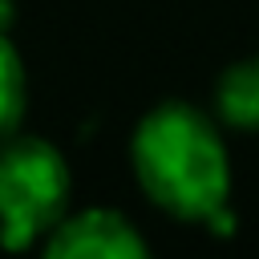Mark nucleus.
I'll list each match as a JSON object with an SVG mask.
<instances>
[{
  "label": "nucleus",
  "instance_id": "f257e3e1",
  "mask_svg": "<svg viewBox=\"0 0 259 259\" xmlns=\"http://www.w3.org/2000/svg\"><path fill=\"white\" fill-rule=\"evenodd\" d=\"M130 166L146 198L166 214L210 223L219 231L231 227V158L223 134L202 109L186 101L154 105L130 138Z\"/></svg>",
  "mask_w": 259,
  "mask_h": 259
},
{
  "label": "nucleus",
  "instance_id": "f03ea898",
  "mask_svg": "<svg viewBox=\"0 0 259 259\" xmlns=\"http://www.w3.org/2000/svg\"><path fill=\"white\" fill-rule=\"evenodd\" d=\"M73 174L45 138H4L0 146V247L28 251L69 214Z\"/></svg>",
  "mask_w": 259,
  "mask_h": 259
},
{
  "label": "nucleus",
  "instance_id": "7ed1b4c3",
  "mask_svg": "<svg viewBox=\"0 0 259 259\" xmlns=\"http://www.w3.org/2000/svg\"><path fill=\"white\" fill-rule=\"evenodd\" d=\"M40 247L49 259H142L150 251L138 227L105 206L65 214Z\"/></svg>",
  "mask_w": 259,
  "mask_h": 259
},
{
  "label": "nucleus",
  "instance_id": "20e7f679",
  "mask_svg": "<svg viewBox=\"0 0 259 259\" xmlns=\"http://www.w3.org/2000/svg\"><path fill=\"white\" fill-rule=\"evenodd\" d=\"M214 113L239 134H259V57H243L223 69L214 85Z\"/></svg>",
  "mask_w": 259,
  "mask_h": 259
},
{
  "label": "nucleus",
  "instance_id": "39448f33",
  "mask_svg": "<svg viewBox=\"0 0 259 259\" xmlns=\"http://www.w3.org/2000/svg\"><path fill=\"white\" fill-rule=\"evenodd\" d=\"M20 117H24V65L8 32L0 28V142L12 138Z\"/></svg>",
  "mask_w": 259,
  "mask_h": 259
},
{
  "label": "nucleus",
  "instance_id": "423d86ee",
  "mask_svg": "<svg viewBox=\"0 0 259 259\" xmlns=\"http://www.w3.org/2000/svg\"><path fill=\"white\" fill-rule=\"evenodd\" d=\"M8 24H12V4H8V0H0V28L8 32Z\"/></svg>",
  "mask_w": 259,
  "mask_h": 259
}]
</instances>
